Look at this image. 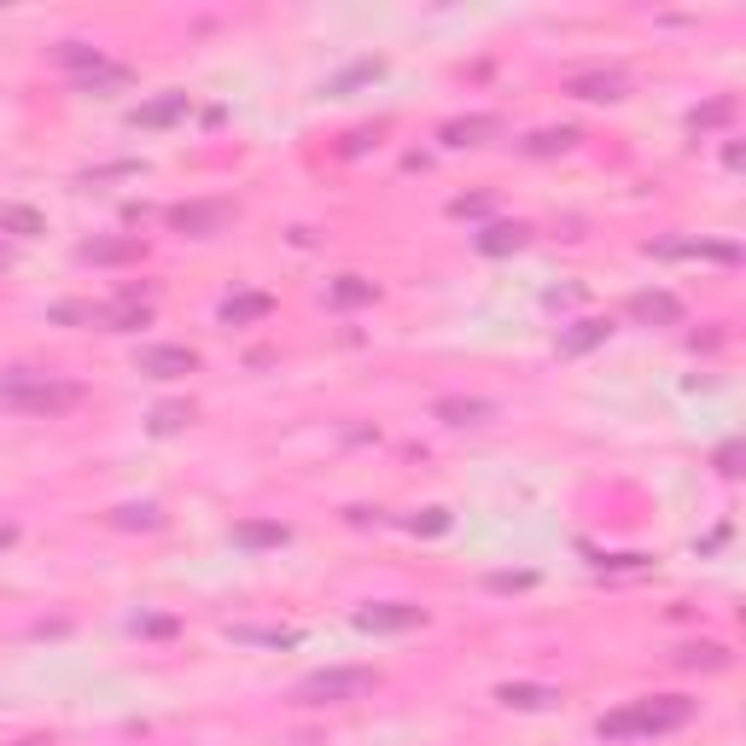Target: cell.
I'll return each instance as SVG.
<instances>
[{
    "instance_id": "obj_1",
    "label": "cell",
    "mask_w": 746,
    "mask_h": 746,
    "mask_svg": "<svg viewBox=\"0 0 746 746\" xmlns=\"http://www.w3.org/2000/svg\"><path fill=\"white\" fill-rule=\"evenodd\" d=\"M0 403L24 408V414H70L82 403V385H70L59 373H41V368H6L0 373Z\"/></svg>"
},
{
    "instance_id": "obj_2",
    "label": "cell",
    "mask_w": 746,
    "mask_h": 746,
    "mask_svg": "<svg viewBox=\"0 0 746 746\" xmlns=\"http://www.w3.org/2000/svg\"><path fill=\"white\" fill-rule=\"evenodd\" d=\"M694 717V700L682 694H659V700H636L624 712L601 717V741H630V735H671Z\"/></svg>"
},
{
    "instance_id": "obj_3",
    "label": "cell",
    "mask_w": 746,
    "mask_h": 746,
    "mask_svg": "<svg viewBox=\"0 0 746 746\" xmlns=\"http://www.w3.org/2000/svg\"><path fill=\"white\" fill-rule=\"evenodd\" d=\"M373 671L368 665H333V671H315V677L298 682V706H344V700H362V694H373Z\"/></svg>"
},
{
    "instance_id": "obj_4",
    "label": "cell",
    "mask_w": 746,
    "mask_h": 746,
    "mask_svg": "<svg viewBox=\"0 0 746 746\" xmlns=\"http://www.w3.org/2000/svg\"><path fill=\"white\" fill-rule=\"evenodd\" d=\"M234 222V204H222V199H210V204H175L170 210V228L175 234H222Z\"/></svg>"
},
{
    "instance_id": "obj_5",
    "label": "cell",
    "mask_w": 746,
    "mask_h": 746,
    "mask_svg": "<svg viewBox=\"0 0 746 746\" xmlns=\"http://www.w3.org/2000/svg\"><path fill=\"white\" fill-rule=\"evenodd\" d=\"M140 373H152V379H181V373L199 368V350H187V344H146L135 356Z\"/></svg>"
},
{
    "instance_id": "obj_6",
    "label": "cell",
    "mask_w": 746,
    "mask_h": 746,
    "mask_svg": "<svg viewBox=\"0 0 746 746\" xmlns=\"http://www.w3.org/2000/svg\"><path fill=\"white\" fill-rule=\"evenodd\" d=\"M356 624L373 630V636H403V630H414V624H426V612L408 607V601H379V607L356 612Z\"/></svg>"
},
{
    "instance_id": "obj_7",
    "label": "cell",
    "mask_w": 746,
    "mask_h": 746,
    "mask_svg": "<svg viewBox=\"0 0 746 746\" xmlns=\"http://www.w3.org/2000/svg\"><path fill=\"white\" fill-rule=\"evenodd\" d=\"M496 700L513 706V712H548V706H560V688H543V682H502Z\"/></svg>"
},
{
    "instance_id": "obj_8",
    "label": "cell",
    "mask_w": 746,
    "mask_h": 746,
    "mask_svg": "<svg viewBox=\"0 0 746 746\" xmlns=\"http://www.w3.org/2000/svg\"><path fill=\"white\" fill-rule=\"evenodd\" d=\"M630 315H636L642 327H677L682 304L671 298V292H636V298H630Z\"/></svg>"
},
{
    "instance_id": "obj_9",
    "label": "cell",
    "mask_w": 746,
    "mask_h": 746,
    "mask_svg": "<svg viewBox=\"0 0 746 746\" xmlns=\"http://www.w3.org/2000/svg\"><path fill=\"white\" fill-rule=\"evenodd\" d=\"M187 117V94H164V100H146V105H135V129H170V123H181Z\"/></svg>"
},
{
    "instance_id": "obj_10",
    "label": "cell",
    "mask_w": 746,
    "mask_h": 746,
    "mask_svg": "<svg viewBox=\"0 0 746 746\" xmlns=\"http://www.w3.org/2000/svg\"><path fill=\"white\" fill-rule=\"evenodd\" d=\"M490 135H502V117H455V123H443V146H484Z\"/></svg>"
},
{
    "instance_id": "obj_11",
    "label": "cell",
    "mask_w": 746,
    "mask_h": 746,
    "mask_svg": "<svg viewBox=\"0 0 746 746\" xmlns=\"http://www.w3.org/2000/svg\"><path fill=\"white\" fill-rule=\"evenodd\" d=\"M612 321L607 315H589V321H572V333H560V356H583V350H595V344H607Z\"/></svg>"
},
{
    "instance_id": "obj_12",
    "label": "cell",
    "mask_w": 746,
    "mask_h": 746,
    "mask_svg": "<svg viewBox=\"0 0 746 746\" xmlns=\"http://www.w3.org/2000/svg\"><path fill=\"white\" fill-rule=\"evenodd\" d=\"M624 76L618 70H589V76H572V94L577 100H624Z\"/></svg>"
},
{
    "instance_id": "obj_13",
    "label": "cell",
    "mask_w": 746,
    "mask_h": 746,
    "mask_svg": "<svg viewBox=\"0 0 746 746\" xmlns=\"http://www.w3.org/2000/svg\"><path fill=\"white\" fill-rule=\"evenodd\" d=\"M274 315V298L269 292H239V298H228L222 304V321L228 327H245V321H269Z\"/></svg>"
},
{
    "instance_id": "obj_14",
    "label": "cell",
    "mask_w": 746,
    "mask_h": 746,
    "mask_svg": "<svg viewBox=\"0 0 746 746\" xmlns=\"http://www.w3.org/2000/svg\"><path fill=\"white\" fill-rule=\"evenodd\" d=\"M76 257H82V263H135L140 239H88Z\"/></svg>"
},
{
    "instance_id": "obj_15",
    "label": "cell",
    "mask_w": 746,
    "mask_h": 746,
    "mask_svg": "<svg viewBox=\"0 0 746 746\" xmlns=\"http://www.w3.org/2000/svg\"><path fill=\"white\" fill-rule=\"evenodd\" d=\"M496 408L478 403V397H443L438 403V420H449V426H478V420H490Z\"/></svg>"
},
{
    "instance_id": "obj_16",
    "label": "cell",
    "mask_w": 746,
    "mask_h": 746,
    "mask_svg": "<svg viewBox=\"0 0 746 746\" xmlns=\"http://www.w3.org/2000/svg\"><path fill=\"white\" fill-rule=\"evenodd\" d=\"M519 245H525V228H519V222H496V228L478 234V251H484V257H502V251H519Z\"/></svg>"
},
{
    "instance_id": "obj_17",
    "label": "cell",
    "mask_w": 746,
    "mask_h": 746,
    "mask_svg": "<svg viewBox=\"0 0 746 746\" xmlns=\"http://www.w3.org/2000/svg\"><path fill=\"white\" fill-rule=\"evenodd\" d=\"M129 82V65H111V59H100V65L88 70V76H76V88L82 94H100V88H123Z\"/></svg>"
},
{
    "instance_id": "obj_18",
    "label": "cell",
    "mask_w": 746,
    "mask_h": 746,
    "mask_svg": "<svg viewBox=\"0 0 746 746\" xmlns=\"http://www.w3.org/2000/svg\"><path fill=\"white\" fill-rule=\"evenodd\" d=\"M677 665H688V671H694V665H700V671H723L729 653L717 642H694V647H677Z\"/></svg>"
},
{
    "instance_id": "obj_19",
    "label": "cell",
    "mask_w": 746,
    "mask_h": 746,
    "mask_svg": "<svg viewBox=\"0 0 746 746\" xmlns=\"http://www.w3.org/2000/svg\"><path fill=\"white\" fill-rule=\"evenodd\" d=\"M572 146H577V129H543V135L525 140V152H531V158H548V152H572Z\"/></svg>"
},
{
    "instance_id": "obj_20",
    "label": "cell",
    "mask_w": 746,
    "mask_h": 746,
    "mask_svg": "<svg viewBox=\"0 0 746 746\" xmlns=\"http://www.w3.org/2000/svg\"><path fill=\"white\" fill-rule=\"evenodd\" d=\"M373 298V280H362V274H339L333 280V304H368Z\"/></svg>"
},
{
    "instance_id": "obj_21",
    "label": "cell",
    "mask_w": 746,
    "mask_h": 746,
    "mask_svg": "<svg viewBox=\"0 0 746 746\" xmlns=\"http://www.w3.org/2000/svg\"><path fill=\"white\" fill-rule=\"evenodd\" d=\"M234 537L245 548H269V543H286V525H239Z\"/></svg>"
},
{
    "instance_id": "obj_22",
    "label": "cell",
    "mask_w": 746,
    "mask_h": 746,
    "mask_svg": "<svg viewBox=\"0 0 746 746\" xmlns=\"http://www.w3.org/2000/svg\"><path fill=\"white\" fill-rule=\"evenodd\" d=\"M187 420H193V408H187V403H164L158 414H152V432H181Z\"/></svg>"
},
{
    "instance_id": "obj_23",
    "label": "cell",
    "mask_w": 746,
    "mask_h": 746,
    "mask_svg": "<svg viewBox=\"0 0 746 746\" xmlns=\"http://www.w3.org/2000/svg\"><path fill=\"white\" fill-rule=\"evenodd\" d=\"M0 228H18V234H41V216H35V210H18V204H6V210H0Z\"/></svg>"
},
{
    "instance_id": "obj_24",
    "label": "cell",
    "mask_w": 746,
    "mask_h": 746,
    "mask_svg": "<svg viewBox=\"0 0 746 746\" xmlns=\"http://www.w3.org/2000/svg\"><path fill=\"white\" fill-rule=\"evenodd\" d=\"M729 111H735V100H717V105H706V111H694L688 123H694V129H712V123H723Z\"/></svg>"
},
{
    "instance_id": "obj_25",
    "label": "cell",
    "mask_w": 746,
    "mask_h": 746,
    "mask_svg": "<svg viewBox=\"0 0 746 746\" xmlns=\"http://www.w3.org/2000/svg\"><path fill=\"white\" fill-rule=\"evenodd\" d=\"M239 642H269V647H286L292 642V630H234Z\"/></svg>"
},
{
    "instance_id": "obj_26",
    "label": "cell",
    "mask_w": 746,
    "mask_h": 746,
    "mask_svg": "<svg viewBox=\"0 0 746 746\" xmlns=\"http://www.w3.org/2000/svg\"><path fill=\"white\" fill-rule=\"evenodd\" d=\"M408 531H449V513H443V508H432L426 519H408Z\"/></svg>"
},
{
    "instance_id": "obj_27",
    "label": "cell",
    "mask_w": 746,
    "mask_h": 746,
    "mask_svg": "<svg viewBox=\"0 0 746 746\" xmlns=\"http://www.w3.org/2000/svg\"><path fill=\"white\" fill-rule=\"evenodd\" d=\"M735 461H741V443H723V449H717V467H723V473H741Z\"/></svg>"
},
{
    "instance_id": "obj_28",
    "label": "cell",
    "mask_w": 746,
    "mask_h": 746,
    "mask_svg": "<svg viewBox=\"0 0 746 746\" xmlns=\"http://www.w3.org/2000/svg\"><path fill=\"white\" fill-rule=\"evenodd\" d=\"M123 525H158V508H123Z\"/></svg>"
},
{
    "instance_id": "obj_29",
    "label": "cell",
    "mask_w": 746,
    "mask_h": 746,
    "mask_svg": "<svg viewBox=\"0 0 746 746\" xmlns=\"http://www.w3.org/2000/svg\"><path fill=\"white\" fill-rule=\"evenodd\" d=\"M6 548H12V531H0V554H6Z\"/></svg>"
},
{
    "instance_id": "obj_30",
    "label": "cell",
    "mask_w": 746,
    "mask_h": 746,
    "mask_svg": "<svg viewBox=\"0 0 746 746\" xmlns=\"http://www.w3.org/2000/svg\"><path fill=\"white\" fill-rule=\"evenodd\" d=\"M0 269H6V251H0Z\"/></svg>"
}]
</instances>
